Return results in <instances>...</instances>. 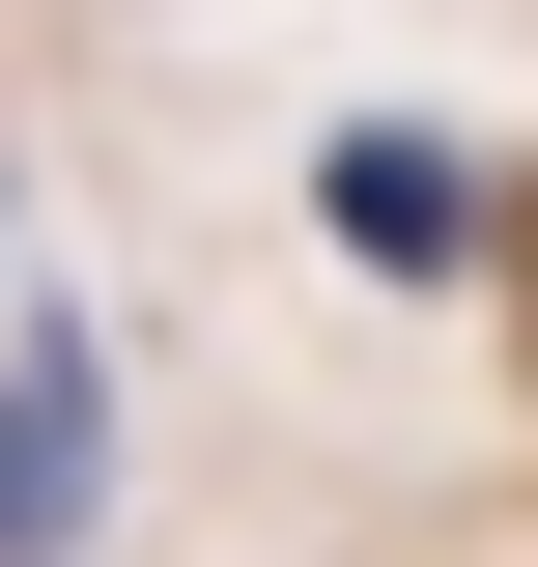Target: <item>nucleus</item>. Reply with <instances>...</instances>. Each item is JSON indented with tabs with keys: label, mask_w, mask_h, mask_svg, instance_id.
I'll use <instances>...</instances> for the list:
<instances>
[{
	"label": "nucleus",
	"mask_w": 538,
	"mask_h": 567,
	"mask_svg": "<svg viewBox=\"0 0 538 567\" xmlns=\"http://www.w3.org/2000/svg\"><path fill=\"white\" fill-rule=\"evenodd\" d=\"M312 199H340V256H369V284H454V256H482V199H454V142H397V114L340 142Z\"/></svg>",
	"instance_id": "obj_2"
},
{
	"label": "nucleus",
	"mask_w": 538,
	"mask_h": 567,
	"mask_svg": "<svg viewBox=\"0 0 538 567\" xmlns=\"http://www.w3.org/2000/svg\"><path fill=\"white\" fill-rule=\"evenodd\" d=\"M85 425H114V369H85L58 312H29V369H0V539H85V483H114Z\"/></svg>",
	"instance_id": "obj_1"
}]
</instances>
